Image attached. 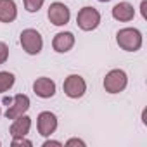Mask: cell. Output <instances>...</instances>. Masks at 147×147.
<instances>
[{
    "instance_id": "19",
    "label": "cell",
    "mask_w": 147,
    "mask_h": 147,
    "mask_svg": "<svg viewBox=\"0 0 147 147\" xmlns=\"http://www.w3.org/2000/svg\"><path fill=\"white\" fill-rule=\"evenodd\" d=\"M50 145H57V147H61L62 144L57 142V140H45V142H43V147H50Z\"/></svg>"
},
{
    "instance_id": "16",
    "label": "cell",
    "mask_w": 147,
    "mask_h": 147,
    "mask_svg": "<svg viewBox=\"0 0 147 147\" xmlns=\"http://www.w3.org/2000/svg\"><path fill=\"white\" fill-rule=\"evenodd\" d=\"M7 59H9V47L4 42H0V66L5 64Z\"/></svg>"
},
{
    "instance_id": "17",
    "label": "cell",
    "mask_w": 147,
    "mask_h": 147,
    "mask_svg": "<svg viewBox=\"0 0 147 147\" xmlns=\"http://www.w3.org/2000/svg\"><path fill=\"white\" fill-rule=\"evenodd\" d=\"M18 145L31 147L33 144H31V140H28V138H24V137H21V138H12V147H18Z\"/></svg>"
},
{
    "instance_id": "2",
    "label": "cell",
    "mask_w": 147,
    "mask_h": 147,
    "mask_svg": "<svg viewBox=\"0 0 147 147\" xmlns=\"http://www.w3.org/2000/svg\"><path fill=\"white\" fill-rule=\"evenodd\" d=\"M19 42H21V47L23 50L28 54V55H36L42 52L43 49V38L42 35L33 30V28H26L21 31V36H19Z\"/></svg>"
},
{
    "instance_id": "21",
    "label": "cell",
    "mask_w": 147,
    "mask_h": 147,
    "mask_svg": "<svg viewBox=\"0 0 147 147\" xmlns=\"http://www.w3.org/2000/svg\"><path fill=\"white\" fill-rule=\"evenodd\" d=\"M99 2H111V0H99Z\"/></svg>"
},
{
    "instance_id": "4",
    "label": "cell",
    "mask_w": 147,
    "mask_h": 147,
    "mask_svg": "<svg viewBox=\"0 0 147 147\" xmlns=\"http://www.w3.org/2000/svg\"><path fill=\"white\" fill-rule=\"evenodd\" d=\"M76 24L83 31H94L100 24V12L95 7H83L76 16Z\"/></svg>"
},
{
    "instance_id": "15",
    "label": "cell",
    "mask_w": 147,
    "mask_h": 147,
    "mask_svg": "<svg viewBox=\"0 0 147 147\" xmlns=\"http://www.w3.org/2000/svg\"><path fill=\"white\" fill-rule=\"evenodd\" d=\"M23 2H24V9L28 12H38L43 7L45 0H23Z\"/></svg>"
},
{
    "instance_id": "12",
    "label": "cell",
    "mask_w": 147,
    "mask_h": 147,
    "mask_svg": "<svg viewBox=\"0 0 147 147\" xmlns=\"http://www.w3.org/2000/svg\"><path fill=\"white\" fill-rule=\"evenodd\" d=\"M113 18L121 23H128L135 18V9L130 2H119L113 7Z\"/></svg>"
},
{
    "instance_id": "14",
    "label": "cell",
    "mask_w": 147,
    "mask_h": 147,
    "mask_svg": "<svg viewBox=\"0 0 147 147\" xmlns=\"http://www.w3.org/2000/svg\"><path fill=\"white\" fill-rule=\"evenodd\" d=\"M16 83V76L9 71H0V94L9 92Z\"/></svg>"
},
{
    "instance_id": "9",
    "label": "cell",
    "mask_w": 147,
    "mask_h": 147,
    "mask_svg": "<svg viewBox=\"0 0 147 147\" xmlns=\"http://www.w3.org/2000/svg\"><path fill=\"white\" fill-rule=\"evenodd\" d=\"M75 35H73L71 31H61L54 36L52 40V49L59 54H66L69 52L73 47H75Z\"/></svg>"
},
{
    "instance_id": "20",
    "label": "cell",
    "mask_w": 147,
    "mask_h": 147,
    "mask_svg": "<svg viewBox=\"0 0 147 147\" xmlns=\"http://www.w3.org/2000/svg\"><path fill=\"white\" fill-rule=\"evenodd\" d=\"M145 7H147V2H145V0H142V5H140V9H142V18H144V19H147V12H145Z\"/></svg>"
},
{
    "instance_id": "8",
    "label": "cell",
    "mask_w": 147,
    "mask_h": 147,
    "mask_svg": "<svg viewBox=\"0 0 147 147\" xmlns=\"http://www.w3.org/2000/svg\"><path fill=\"white\" fill-rule=\"evenodd\" d=\"M57 125H59L57 116L50 111H43L36 118V128H38V133L42 137H50L52 133H55Z\"/></svg>"
},
{
    "instance_id": "11",
    "label": "cell",
    "mask_w": 147,
    "mask_h": 147,
    "mask_svg": "<svg viewBox=\"0 0 147 147\" xmlns=\"http://www.w3.org/2000/svg\"><path fill=\"white\" fill-rule=\"evenodd\" d=\"M31 130V118L23 114L16 119H12V125H11V137L12 138H21V137H26Z\"/></svg>"
},
{
    "instance_id": "13",
    "label": "cell",
    "mask_w": 147,
    "mask_h": 147,
    "mask_svg": "<svg viewBox=\"0 0 147 147\" xmlns=\"http://www.w3.org/2000/svg\"><path fill=\"white\" fill-rule=\"evenodd\" d=\"M18 18V5L14 0H0V23H12Z\"/></svg>"
},
{
    "instance_id": "10",
    "label": "cell",
    "mask_w": 147,
    "mask_h": 147,
    "mask_svg": "<svg viewBox=\"0 0 147 147\" xmlns=\"http://www.w3.org/2000/svg\"><path fill=\"white\" fill-rule=\"evenodd\" d=\"M55 82L47 78V76H42V78H36L35 83H33V92L40 97V99H50L55 95Z\"/></svg>"
},
{
    "instance_id": "18",
    "label": "cell",
    "mask_w": 147,
    "mask_h": 147,
    "mask_svg": "<svg viewBox=\"0 0 147 147\" xmlns=\"http://www.w3.org/2000/svg\"><path fill=\"white\" fill-rule=\"evenodd\" d=\"M66 145H85V142L80 140V138H71V140L66 142Z\"/></svg>"
},
{
    "instance_id": "7",
    "label": "cell",
    "mask_w": 147,
    "mask_h": 147,
    "mask_svg": "<svg viewBox=\"0 0 147 147\" xmlns=\"http://www.w3.org/2000/svg\"><path fill=\"white\" fill-rule=\"evenodd\" d=\"M49 21L54 24V26H64L69 23L71 19V12H69V7L64 5L62 2H52L50 7H49Z\"/></svg>"
},
{
    "instance_id": "22",
    "label": "cell",
    "mask_w": 147,
    "mask_h": 147,
    "mask_svg": "<svg viewBox=\"0 0 147 147\" xmlns=\"http://www.w3.org/2000/svg\"><path fill=\"white\" fill-rule=\"evenodd\" d=\"M0 116H2V107H0Z\"/></svg>"
},
{
    "instance_id": "3",
    "label": "cell",
    "mask_w": 147,
    "mask_h": 147,
    "mask_svg": "<svg viewBox=\"0 0 147 147\" xmlns=\"http://www.w3.org/2000/svg\"><path fill=\"white\" fill-rule=\"evenodd\" d=\"M128 85V75L123 69H111L104 78V88L107 94H119Z\"/></svg>"
},
{
    "instance_id": "6",
    "label": "cell",
    "mask_w": 147,
    "mask_h": 147,
    "mask_svg": "<svg viewBox=\"0 0 147 147\" xmlns=\"http://www.w3.org/2000/svg\"><path fill=\"white\" fill-rule=\"evenodd\" d=\"M31 102H30V97L24 95V94H18L14 99H11L9 106H7V111H5V118L7 119H16L23 114L28 113Z\"/></svg>"
},
{
    "instance_id": "1",
    "label": "cell",
    "mask_w": 147,
    "mask_h": 147,
    "mask_svg": "<svg viewBox=\"0 0 147 147\" xmlns=\"http://www.w3.org/2000/svg\"><path fill=\"white\" fill-rule=\"evenodd\" d=\"M142 33L137 28H123L116 33V43L126 52H137L142 47Z\"/></svg>"
},
{
    "instance_id": "5",
    "label": "cell",
    "mask_w": 147,
    "mask_h": 147,
    "mask_svg": "<svg viewBox=\"0 0 147 147\" xmlns=\"http://www.w3.org/2000/svg\"><path fill=\"white\" fill-rule=\"evenodd\" d=\"M64 94L69 97V99H80L85 95L87 92V82L83 80V76L80 75H69L66 80H64Z\"/></svg>"
}]
</instances>
